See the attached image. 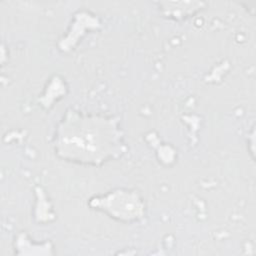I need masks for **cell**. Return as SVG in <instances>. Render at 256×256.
<instances>
[{
    "label": "cell",
    "mask_w": 256,
    "mask_h": 256,
    "mask_svg": "<svg viewBox=\"0 0 256 256\" xmlns=\"http://www.w3.org/2000/svg\"><path fill=\"white\" fill-rule=\"evenodd\" d=\"M92 208L101 210L112 218L123 221L132 222L141 218L144 214V204L137 193L118 189L108 193L102 198L91 200Z\"/></svg>",
    "instance_id": "7a4b0ae2"
},
{
    "label": "cell",
    "mask_w": 256,
    "mask_h": 256,
    "mask_svg": "<svg viewBox=\"0 0 256 256\" xmlns=\"http://www.w3.org/2000/svg\"><path fill=\"white\" fill-rule=\"evenodd\" d=\"M116 123L106 117L68 112L55 136L59 157L77 163L99 165L122 152Z\"/></svg>",
    "instance_id": "6da1fadb"
}]
</instances>
